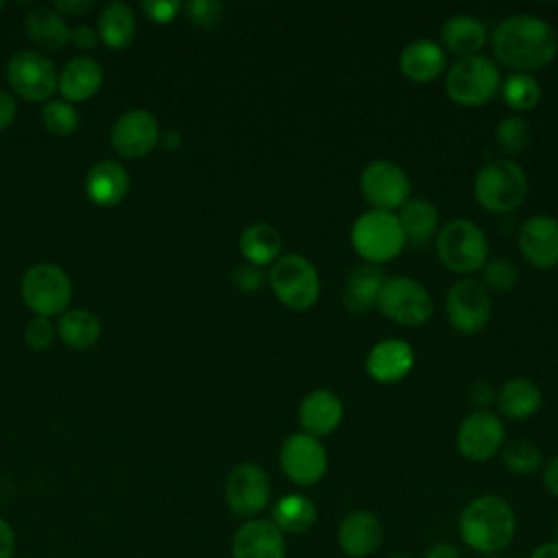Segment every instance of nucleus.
<instances>
[{"label":"nucleus","instance_id":"nucleus-1","mask_svg":"<svg viewBox=\"0 0 558 558\" xmlns=\"http://www.w3.org/2000/svg\"><path fill=\"white\" fill-rule=\"evenodd\" d=\"M490 48L499 63L514 72L545 68L558 52V35L541 15L517 13L504 17L490 33Z\"/></svg>","mask_w":558,"mask_h":558},{"label":"nucleus","instance_id":"nucleus-2","mask_svg":"<svg viewBox=\"0 0 558 558\" xmlns=\"http://www.w3.org/2000/svg\"><path fill=\"white\" fill-rule=\"evenodd\" d=\"M458 527L464 545H469L473 551L497 556L512 543L517 517L504 497L482 495L464 506Z\"/></svg>","mask_w":558,"mask_h":558},{"label":"nucleus","instance_id":"nucleus-3","mask_svg":"<svg viewBox=\"0 0 558 558\" xmlns=\"http://www.w3.org/2000/svg\"><path fill=\"white\" fill-rule=\"evenodd\" d=\"M475 201L490 214H508L527 196V174L512 159H495L482 166L473 183Z\"/></svg>","mask_w":558,"mask_h":558},{"label":"nucleus","instance_id":"nucleus-4","mask_svg":"<svg viewBox=\"0 0 558 558\" xmlns=\"http://www.w3.org/2000/svg\"><path fill=\"white\" fill-rule=\"evenodd\" d=\"M436 251L442 266L460 275H471L488 262L486 233L466 218H453L438 229Z\"/></svg>","mask_w":558,"mask_h":558},{"label":"nucleus","instance_id":"nucleus-5","mask_svg":"<svg viewBox=\"0 0 558 558\" xmlns=\"http://www.w3.org/2000/svg\"><path fill=\"white\" fill-rule=\"evenodd\" d=\"M351 244L366 264H384L401 253L405 235L392 211L368 209L351 227Z\"/></svg>","mask_w":558,"mask_h":558},{"label":"nucleus","instance_id":"nucleus-6","mask_svg":"<svg viewBox=\"0 0 558 558\" xmlns=\"http://www.w3.org/2000/svg\"><path fill=\"white\" fill-rule=\"evenodd\" d=\"M501 76L493 59L471 54L458 59L445 76L447 96L462 107H482L499 92Z\"/></svg>","mask_w":558,"mask_h":558},{"label":"nucleus","instance_id":"nucleus-7","mask_svg":"<svg viewBox=\"0 0 558 558\" xmlns=\"http://www.w3.org/2000/svg\"><path fill=\"white\" fill-rule=\"evenodd\" d=\"M270 288L290 310H307L320 294V279L314 264L296 253L281 255L270 268Z\"/></svg>","mask_w":558,"mask_h":558},{"label":"nucleus","instance_id":"nucleus-8","mask_svg":"<svg viewBox=\"0 0 558 558\" xmlns=\"http://www.w3.org/2000/svg\"><path fill=\"white\" fill-rule=\"evenodd\" d=\"M377 307L386 318L405 327H418L427 323L434 312L427 288L408 275L386 277L377 299Z\"/></svg>","mask_w":558,"mask_h":558},{"label":"nucleus","instance_id":"nucleus-9","mask_svg":"<svg viewBox=\"0 0 558 558\" xmlns=\"http://www.w3.org/2000/svg\"><path fill=\"white\" fill-rule=\"evenodd\" d=\"M22 299L37 316L63 314L72 299V281L57 264H35L22 279Z\"/></svg>","mask_w":558,"mask_h":558},{"label":"nucleus","instance_id":"nucleus-10","mask_svg":"<svg viewBox=\"0 0 558 558\" xmlns=\"http://www.w3.org/2000/svg\"><path fill=\"white\" fill-rule=\"evenodd\" d=\"M7 81L11 89L31 102H48L57 89L54 63L35 50H20L7 61Z\"/></svg>","mask_w":558,"mask_h":558},{"label":"nucleus","instance_id":"nucleus-11","mask_svg":"<svg viewBox=\"0 0 558 558\" xmlns=\"http://www.w3.org/2000/svg\"><path fill=\"white\" fill-rule=\"evenodd\" d=\"M225 501L240 519H255L270 501V480L255 462H242L231 469L225 482Z\"/></svg>","mask_w":558,"mask_h":558},{"label":"nucleus","instance_id":"nucleus-12","mask_svg":"<svg viewBox=\"0 0 558 558\" xmlns=\"http://www.w3.org/2000/svg\"><path fill=\"white\" fill-rule=\"evenodd\" d=\"M447 318L460 333H477L490 318V294L480 279H458L445 299Z\"/></svg>","mask_w":558,"mask_h":558},{"label":"nucleus","instance_id":"nucleus-13","mask_svg":"<svg viewBox=\"0 0 558 558\" xmlns=\"http://www.w3.org/2000/svg\"><path fill=\"white\" fill-rule=\"evenodd\" d=\"M360 192L373 209H399L410 196V179L405 170L388 159L371 161L360 174Z\"/></svg>","mask_w":558,"mask_h":558},{"label":"nucleus","instance_id":"nucleus-14","mask_svg":"<svg viewBox=\"0 0 558 558\" xmlns=\"http://www.w3.org/2000/svg\"><path fill=\"white\" fill-rule=\"evenodd\" d=\"M281 469L296 486H314L327 473L325 445L305 432L290 434L281 445Z\"/></svg>","mask_w":558,"mask_h":558},{"label":"nucleus","instance_id":"nucleus-15","mask_svg":"<svg viewBox=\"0 0 558 558\" xmlns=\"http://www.w3.org/2000/svg\"><path fill=\"white\" fill-rule=\"evenodd\" d=\"M504 423L488 410L471 412L456 432L458 451L473 462L490 460L504 445Z\"/></svg>","mask_w":558,"mask_h":558},{"label":"nucleus","instance_id":"nucleus-16","mask_svg":"<svg viewBox=\"0 0 558 558\" xmlns=\"http://www.w3.org/2000/svg\"><path fill=\"white\" fill-rule=\"evenodd\" d=\"M157 118L146 109H131L122 113L111 126V144L120 157H146L159 144Z\"/></svg>","mask_w":558,"mask_h":558},{"label":"nucleus","instance_id":"nucleus-17","mask_svg":"<svg viewBox=\"0 0 558 558\" xmlns=\"http://www.w3.org/2000/svg\"><path fill=\"white\" fill-rule=\"evenodd\" d=\"M233 558H286V534L270 519L244 521L231 541Z\"/></svg>","mask_w":558,"mask_h":558},{"label":"nucleus","instance_id":"nucleus-18","mask_svg":"<svg viewBox=\"0 0 558 558\" xmlns=\"http://www.w3.org/2000/svg\"><path fill=\"white\" fill-rule=\"evenodd\" d=\"M519 251L536 268L558 264V220L547 214L527 218L519 229Z\"/></svg>","mask_w":558,"mask_h":558},{"label":"nucleus","instance_id":"nucleus-19","mask_svg":"<svg viewBox=\"0 0 558 558\" xmlns=\"http://www.w3.org/2000/svg\"><path fill=\"white\" fill-rule=\"evenodd\" d=\"M381 538V521L371 510H351L338 525V545L349 558H366L375 554Z\"/></svg>","mask_w":558,"mask_h":558},{"label":"nucleus","instance_id":"nucleus-20","mask_svg":"<svg viewBox=\"0 0 558 558\" xmlns=\"http://www.w3.org/2000/svg\"><path fill=\"white\" fill-rule=\"evenodd\" d=\"M414 366V351L405 340L388 338L377 342L366 355V371L379 384L401 381Z\"/></svg>","mask_w":558,"mask_h":558},{"label":"nucleus","instance_id":"nucleus-21","mask_svg":"<svg viewBox=\"0 0 558 558\" xmlns=\"http://www.w3.org/2000/svg\"><path fill=\"white\" fill-rule=\"evenodd\" d=\"M344 408L336 392L331 390H312L301 399L299 405V425L310 436H327L342 421Z\"/></svg>","mask_w":558,"mask_h":558},{"label":"nucleus","instance_id":"nucleus-22","mask_svg":"<svg viewBox=\"0 0 558 558\" xmlns=\"http://www.w3.org/2000/svg\"><path fill=\"white\" fill-rule=\"evenodd\" d=\"M386 281V275L379 266L375 264H357L351 268L344 292H342V305L351 314H366L377 305L381 286Z\"/></svg>","mask_w":558,"mask_h":558},{"label":"nucleus","instance_id":"nucleus-23","mask_svg":"<svg viewBox=\"0 0 558 558\" xmlns=\"http://www.w3.org/2000/svg\"><path fill=\"white\" fill-rule=\"evenodd\" d=\"M445 63V48L432 39H414L405 44L399 54V68L403 76L416 83H427L440 76Z\"/></svg>","mask_w":558,"mask_h":558},{"label":"nucleus","instance_id":"nucleus-24","mask_svg":"<svg viewBox=\"0 0 558 558\" xmlns=\"http://www.w3.org/2000/svg\"><path fill=\"white\" fill-rule=\"evenodd\" d=\"M488 39L484 22L471 13H456L445 20L440 28V41L445 50L462 57L477 54Z\"/></svg>","mask_w":558,"mask_h":558},{"label":"nucleus","instance_id":"nucleus-25","mask_svg":"<svg viewBox=\"0 0 558 558\" xmlns=\"http://www.w3.org/2000/svg\"><path fill=\"white\" fill-rule=\"evenodd\" d=\"M85 192L96 205L113 207L129 192V174L118 161H98L85 177Z\"/></svg>","mask_w":558,"mask_h":558},{"label":"nucleus","instance_id":"nucleus-26","mask_svg":"<svg viewBox=\"0 0 558 558\" xmlns=\"http://www.w3.org/2000/svg\"><path fill=\"white\" fill-rule=\"evenodd\" d=\"M102 85V68L92 57H74L59 74L57 87L68 102H81L92 98Z\"/></svg>","mask_w":558,"mask_h":558},{"label":"nucleus","instance_id":"nucleus-27","mask_svg":"<svg viewBox=\"0 0 558 558\" xmlns=\"http://www.w3.org/2000/svg\"><path fill=\"white\" fill-rule=\"evenodd\" d=\"M541 401H543L541 388L527 377L508 379L497 395L499 412L512 421H525L532 414H536V410L541 408Z\"/></svg>","mask_w":558,"mask_h":558},{"label":"nucleus","instance_id":"nucleus-28","mask_svg":"<svg viewBox=\"0 0 558 558\" xmlns=\"http://www.w3.org/2000/svg\"><path fill=\"white\" fill-rule=\"evenodd\" d=\"M399 209L401 211L397 218L403 229L405 242L423 246L432 240V235L438 233V209L434 207V203L425 198H408Z\"/></svg>","mask_w":558,"mask_h":558},{"label":"nucleus","instance_id":"nucleus-29","mask_svg":"<svg viewBox=\"0 0 558 558\" xmlns=\"http://www.w3.org/2000/svg\"><path fill=\"white\" fill-rule=\"evenodd\" d=\"M240 253L253 266L275 264L281 257V235L270 222H251L240 235Z\"/></svg>","mask_w":558,"mask_h":558},{"label":"nucleus","instance_id":"nucleus-30","mask_svg":"<svg viewBox=\"0 0 558 558\" xmlns=\"http://www.w3.org/2000/svg\"><path fill=\"white\" fill-rule=\"evenodd\" d=\"M270 521L283 534H303L316 521V506L310 497H305L301 493H290V495L279 497L272 504Z\"/></svg>","mask_w":558,"mask_h":558},{"label":"nucleus","instance_id":"nucleus-31","mask_svg":"<svg viewBox=\"0 0 558 558\" xmlns=\"http://www.w3.org/2000/svg\"><path fill=\"white\" fill-rule=\"evenodd\" d=\"M137 31L135 13L126 2H109L98 17V37L113 50L126 48Z\"/></svg>","mask_w":558,"mask_h":558},{"label":"nucleus","instance_id":"nucleus-32","mask_svg":"<svg viewBox=\"0 0 558 558\" xmlns=\"http://www.w3.org/2000/svg\"><path fill=\"white\" fill-rule=\"evenodd\" d=\"M26 33L37 46L46 50H59L70 41L68 22L52 7L33 9L26 15Z\"/></svg>","mask_w":558,"mask_h":558},{"label":"nucleus","instance_id":"nucleus-33","mask_svg":"<svg viewBox=\"0 0 558 558\" xmlns=\"http://www.w3.org/2000/svg\"><path fill=\"white\" fill-rule=\"evenodd\" d=\"M57 336L70 349H89L100 336V320L89 310H68L57 323Z\"/></svg>","mask_w":558,"mask_h":558},{"label":"nucleus","instance_id":"nucleus-34","mask_svg":"<svg viewBox=\"0 0 558 558\" xmlns=\"http://www.w3.org/2000/svg\"><path fill=\"white\" fill-rule=\"evenodd\" d=\"M504 102L514 111H530L541 100V85L532 74L512 72L499 85Z\"/></svg>","mask_w":558,"mask_h":558},{"label":"nucleus","instance_id":"nucleus-35","mask_svg":"<svg viewBox=\"0 0 558 558\" xmlns=\"http://www.w3.org/2000/svg\"><path fill=\"white\" fill-rule=\"evenodd\" d=\"M501 462L510 473L530 475V473L541 469L543 456H541V449L534 442H530L525 438H519V440H512L504 447Z\"/></svg>","mask_w":558,"mask_h":558},{"label":"nucleus","instance_id":"nucleus-36","mask_svg":"<svg viewBox=\"0 0 558 558\" xmlns=\"http://www.w3.org/2000/svg\"><path fill=\"white\" fill-rule=\"evenodd\" d=\"M530 137H532V131L527 120L517 113L501 118V122H497L495 126V142L506 155L521 153L530 144Z\"/></svg>","mask_w":558,"mask_h":558},{"label":"nucleus","instance_id":"nucleus-37","mask_svg":"<svg viewBox=\"0 0 558 558\" xmlns=\"http://www.w3.org/2000/svg\"><path fill=\"white\" fill-rule=\"evenodd\" d=\"M41 122L48 133L65 137L78 129V111L68 100H48L41 107Z\"/></svg>","mask_w":558,"mask_h":558},{"label":"nucleus","instance_id":"nucleus-38","mask_svg":"<svg viewBox=\"0 0 558 558\" xmlns=\"http://www.w3.org/2000/svg\"><path fill=\"white\" fill-rule=\"evenodd\" d=\"M482 283L493 292H510L519 283V268L508 257H493L482 268Z\"/></svg>","mask_w":558,"mask_h":558},{"label":"nucleus","instance_id":"nucleus-39","mask_svg":"<svg viewBox=\"0 0 558 558\" xmlns=\"http://www.w3.org/2000/svg\"><path fill=\"white\" fill-rule=\"evenodd\" d=\"M187 20L198 28H214L225 15V7L216 0H192L183 4Z\"/></svg>","mask_w":558,"mask_h":558},{"label":"nucleus","instance_id":"nucleus-40","mask_svg":"<svg viewBox=\"0 0 558 558\" xmlns=\"http://www.w3.org/2000/svg\"><path fill=\"white\" fill-rule=\"evenodd\" d=\"M54 336H57V327H54L52 320L46 318V316H33V318L26 323V327H24V340H26V344H28L31 349H35V351L48 349V347L52 344Z\"/></svg>","mask_w":558,"mask_h":558},{"label":"nucleus","instance_id":"nucleus-41","mask_svg":"<svg viewBox=\"0 0 558 558\" xmlns=\"http://www.w3.org/2000/svg\"><path fill=\"white\" fill-rule=\"evenodd\" d=\"M142 13L150 20V22H157V24H168L174 20V15L183 9L181 2L177 0H146L140 4Z\"/></svg>","mask_w":558,"mask_h":558},{"label":"nucleus","instance_id":"nucleus-42","mask_svg":"<svg viewBox=\"0 0 558 558\" xmlns=\"http://www.w3.org/2000/svg\"><path fill=\"white\" fill-rule=\"evenodd\" d=\"M233 283L244 290V292H253L257 288H262L264 283V272L259 266H253L248 262L240 264L235 270H233Z\"/></svg>","mask_w":558,"mask_h":558},{"label":"nucleus","instance_id":"nucleus-43","mask_svg":"<svg viewBox=\"0 0 558 558\" xmlns=\"http://www.w3.org/2000/svg\"><path fill=\"white\" fill-rule=\"evenodd\" d=\"M70 41H72L76 48H81V50H94V48L98 46L100 37H98V31H94L92 26L81 24V26L70 28Z\"/></svg>","mask_w":558,"mask_h":558},{"label":"nucleus","instance_id":"nucleus-44","mask_svg":"<svg viewBox=\"0 0 558 558\" xmlns=\"http://www.w3.org/2000/svg\"><path fill=\"white\" fill-rule=\"evenodd\" d=\"M15 113H17L15 98L7 89L0 87V131L11 126V122L15 120Z\"/></svg>","mask_w":558,"mask_h":558},{"label":"nucleus","instance_id":"nucleus-45","mask_svg":"<svg viewBox=\"0 0 558 558\" xmlns=\"http://www.w3.org/2000/svg\"><path fill=\"white\" fill-rule=\"evenodd\" d=\"M15 532L7 519L0 517V558H13L15 554Z\"/></svg>","mask_w":558,"mask_h":558},{"label":"nucleus","instance_id":"nucleus-46","mask_svg":"<svg viewBox=\"0 0 558 558\" xmlns=\"http://www.w3.org/2000/svg\"><path fill=\"white\" fill-rule=\"evenodd\" d=\"M92 7H94L92 0H70V2L59 0V2L52 4V9H54L57 13H61L63 17H65V15H81L83 11H87V9H92Z\"/></svg>","mask_w":558,"mask_h":558},{"label":"nucleus","instance_id":"nucleus-47","mask_svg":"<svg viewBox=\"0 0 558 558\" xmlns=\"http://www.w3.org/2000/svg\"><path fill=\"white\" fill-rule=\"evenodd\" d=\"M543 484H545V488H547L554 497H558V456H554V458L545 464V469H543Z\"/></svg>","mask_w":558,"mask_h":558},{"label":"nucleus","instance_id":"nucleus-48","mask_svg":"<svg viewBox=\"0 0 558 558\" xmlns=\"http://www.w3.org/2000/svg\"><path fill=\"white\" fill-rule=\"evenodd\" d=\"M469 397L475 405H488L493 401V388L488 386V381H475L469 390Z\"/></svg>","mask_w":558,"mask_h":558},{"label":"nucleus","instance_id":"nucleus-49","mask_svg":"<svg viewBox=\"0 0 558 558\" xmlns=\"http://www.w3.org/2000/svg\"><path fill=\"white\" fill-rule=\"evenodd\" d=\"M425 558H460V554H458V549H456L453 545H449V543H436V545H432V547L427 549Z\"/></svg>","mask_w":558,"mask_h":558},{"label":"nucleus","instance_id":"nucleus-50","mask_svg":"<svg viewBox=\"0 0 558 558\" xmlns=\"http://www.w3.org/2000/svg\"><path fill=\"white\" fill-rule=\"evenodd\" d=\"M159 144H161L166 150L179 148V146H181V135H179V131L168 129L163 135H159Z\"/></svg>","mask_w":558,"mask_h":558},{"label":"nucleus","instance_id":"nucleus-51","mask_svg":"<svg viewBox=\"0 0 558 558\" xmlns=\"http://www.w3.org/2000/svg\"><path fill=\"white\" fill-rule=\"evenodd\" d=\"M530 558H558V541L556 543H543L538 545Z\"/></svg>","mask_w":558,"mask_h":558},{"label":"nucleus","instance_id":"nucleus-52","mask_svg":"<svg viewBox=\"0 0 558 558\" xmlns=\"http://www.w3.org/2000/svg\"><path fill=\"white\" fill-rule=\"evenodd\" d=\"M390 558H410V556H405V554H395V556H390Z\"/></svg>","mask_w":558,"mask_h":558},{"label":"nucleus","instance_id":"nucleus-53","mask_svg":"<svg viewBox=\"0 0 558 558\" xmlns=\"http://www.w3.org/2000/svg\"><path fill=\"white\" fill-rule=\"evenodd\" d=\"M2 9H4V2H2V0H0V11H2Z\"/></svg>","mask_w":558,"mask_h":558},{"label":"nucleus","instance_id":"nucleus-54","mask_svg":"<svg viewBox=\"0 0 558 558\" xmlns=\"http://www.w3.org/2000/svg\"><path fill=\"white\" fill-rule=\"evenodd\" d=\"M486 558H504V556H486Z\"/></svg>","mask_w":558,"mask_h":558}]
</instances>
